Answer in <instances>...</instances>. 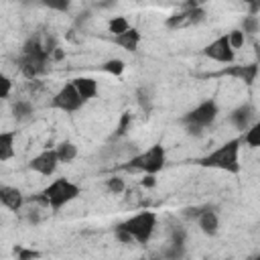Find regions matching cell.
Segmentation results:
<instances>
[{"label": "cell", "mask_w": 260, "mask_h": 260, "mask_svg": "<svg viewBox=\"0 0 260 260\" xmlns=\"http://www.w3.org/2000/svg\"><path fill=\"white\" fill-rule=\"evenodd\" d=\"M12 118L16 120V122H22V120H26V118H30L32 116V112H35V106L28 102V100H16L14 104H12Z\"/></svg>", "instance_id": "ac0fdd59"}, {"label": "cell", "mask_w": 260, "mask_h": 260, "mask_svg": "<svg viewBox=\"0 0 260 260\" xmlns=\"http://www.w3.org/2000/svg\"><path fill=\"white\" fill-rule=\"evenodd\" d=\"M0 203L10 211H20L22 205H24V195L18 187L0 185Z\"/></svg>", "instance_id": "8fae6325"}, {"label": "cell", "mask_w": 260, "mask_h": 260, "mask_svg": "<svg viewBox=\"0 0 260 260\" xmlns=\"http://www.w3.org/2000/svg\"><path fill=\"white\" fill-rule=\"evenodd\" d=\"M10 91H12V81H10V77L4 75V73H0V100L8 98Z\"/></svg>", "instance_id": "f1b7e54d"}, {"label": "cell", "mask_w": 260, "mask_h": 260, "mask_svg": "<svg viewBox=\"0 0 260 260\" xmlns=\"http://www.w3.org/2000/svg\"><path fill=\"white\" fill-rule=\"evenodd\" d=\"M185 22H187V12H185V10H183V12H177V14H173V16L167 18V26H169V28L183 26Z\"/></svg>", "instance_id": "4316f807"}, {"label": "cell", "mask_w": 260, "mask_h": 260, "mask_svg": "<svg viewBox=\"0 0 260 260\" xmlns=\"http://www.w3.org/2000/svg\"><path fill=\"white\" fill-rule=\"evenodd\" d=\"M162 260H183L185 258V246H179V244H169L165 250H162Z\"/></svg>", "instance_id": "7402d4cb"}, {"label": "cell", "mask_w": 260, "mask_h": 260, "mask_svg": "<svg viewBox=\"0 0 260 260\" xmlns=\"http://www.w3.org/2000/svg\"><path fill=\"white\" fill-rule=\"evenodd\" d=\"M244 41H246V37H244V32L240 30V28H234L232 32H228V43H230V47L236 51V49H240L242 45H244Z\"/></svg>", "instance_id": "484cf974"}, {"label": "cell", "mask_w": 260, "mask_h": 260, "mask_svg": "<svg viewBox=\"0 0 260 260\" xmlns=\"http://www.w3.org/2000/svg\"><path fill=\"white\" fill-rule=\"evenodd\" d=\"M185 240H187V232H185L181 225L173 228V234H171V244H179V246H185Z\"/></svg>", "instance_id": "83f0119b"}, {"label": "cell", "mask_w": 260, "mask_h": 260, "mask_svg": "<svg viewBox=\"0 0 260 260\" xmlns=\"http://www.w3.org/2000/svg\"><path fill=\"white\" fill-rule=\"evenodd\" d=\"M112 41H114L118 47L126 49V51H136V49H138V45H140V32H138V28L130 26L124 35L112 37Z\"/></svg>", "instance_id": "9a60e30c"}, {"label": "cell", "mask_w": 260, "mask_h": 260, "mask_svg": "<svg viewBox=\"0 0 260 260\" xmlns=\"http://www.w3.org/2000/svg\"><path fill=\"white\" fill-rule=\"evenodd\" d=\"M63 57H65V53H63V49H59V47H57V49L51 53V59H55V61H61Z\"/></svg>", "instance_id": "d590c367"}, {"label": "cell", "mask_w": 260, "mask_h": 260, "mask_svg": "<svg viewBox=\"0 0 260 260\" xmlns=\"http://www.w3.org/2000/svg\"><path fill=\"white\" fill-rule=\"evenodd\" d=\"M148 260H162L160 256H154V258H148Z\"/></svg>", "instance_id": "8d00e7d4"}, {"label": "cell", "mask_w": 260, "mask_h": 260, "mask_svg": "<svg viewBox=\"0 0 260 260\" xmlns=\"http://www.w3.org/2000/svg\"><path fill=\"white\" fill-rule=\"evenodd\" d=\"M217 114H219L217 102H215V100H205V102H201L199 106H195L193 110H189V112L181 118V122H183L185 126H193V128L205 130L207 126H211V124L215 122Z\"/></svg>", "instance_id": "8992f818"}, {"label": "cell", "mask_w": 260, "mask_h": 260, "mask_svg": "<svg viewBox=\"0 0 260 260\" xmlns=\"http://www.w3.org/2000/svg\"><path fill=\"white\" fill-rule=\"evenodd\" d=\"M221 73H223V75L238 77V79H242L244 83L252 85V83L256 81V75H258V65H256V63H250V65H232V67H225Z\"/></svg>", "instance_id": "7c38bea8"}, {"label": "cell", "mask_w": 260, "mask_h": 260, "mask_svg": "<svg viewBox=\"0 0 260 260\" xmlns=\"http://www.w3.org/2000/svg\"><path fill=\"white\" fill-rule=\"evenodd\" d=\"M240 144H242L240 138H232V140L223 142L219 148H215L213 152H209L203 158H199L197 162L201 167H207V169L240 173Z\"/></svg>", "instance_id": "7a4b0ae2"}, {"label": "cell", "mask_w": 260, "mask_h": 260, "mask_svg": "<svg viewBox=\"0 0 260 260\" xmlns=\"http://www.w3.org/2000/svg\"><path fill=\"white\" fill-rule=\"evenodd\" d=\"M130 28V22L126 16H112L110 22H108V30L112 32V37H118V35H124L126 30Z\"/></svg>", "instance_id": "d6986e66"}, {"label": "cell", "mask_w": 260, "mask_h": 260, "mask_svg": "<svg viewBox=\"0 0 260 260\" xmlns=\"http://www.w3.org/2000/svg\"><path fill=\"white\" fill-rule=\"evenodd\" d=\"M203 53H205L209 59L217 61V63H234V59H236V51L230 47L228 35L217 37L213 43H209V45L203 49Z\"/></svg>", "instance_id": "ba28073f"}, {"label": "cell", "mask_w": 260, "mask_h": 260, "mask_svg": "<svg viewBox=\"0 0 260 260\" xmlns=\"http://www.w3.org/2000/svg\"><path fill=\"white\" fill-rule=\"evenodd\" d=\"M136 100H138V106L148 114L152 110V98H150V91L146 87H138L136 89Z\"/></svg>", "instance_id": "cb8c5ba5"}, {"label": "cell", "mask_w": 260, "mask_h": 260, "mask_svg": "<svg viewBox=\"0 0 260 260\" xmlns=\"http://www.w3.org/2000/svg\"><path fill=\"white\" fill-rule=\"evenodd\" d=\"M118 228L124 230V232H128V234L134 238V242L146 244V242L152 238V234H154V228H156V213H154V211H140V213L128 217L126 221L118 223Z\"/></svg>", "instance_id": "5b68a950"}, {"label": "cell", "mask_w": 260, "mask_h": 260, "mask_svg": "<svg viewBox=\"0 0 260 260\" xmlns=\"http://www.w3.org/2000/svg\"><path fill=\"white\" fill-rule=\"evenodd\" d=\"M254 260H260V258H254Z\"/></svg>", "instance_id": "f35d334b"}, {"label": "cell", "mask_w": 260, "mask_h": 260, "mask_svg": "<svg viewBox=\"0 0 260 260\" xmlns=\"http://www.w3.org/2000/svg\"><path fill=\"white\" fill-rule=\"evenodd\" d=\"M14 138L16 134L10 132H0V162L10 160L14 156Z\"/></svg>", "instance_id": "e0dca14e"}, {"label": "cell", "mask_w": 260, "mask_h": 260, "mask_svg": "<svg viewBox=\"0 0 260 260\" xmlns=\"http://www.w3.org/2000/svg\"><path fill=\"white\" fill-rule=\"evenodd\" d=\"M45 6H49V8H53V10H61V12H65L67 8H69V2H47Z\"/></svg>", "instance_id": "d6a6232c"}, {"label": "cell", "mask_w": 260, "mask_h": 260, "mask_svg": "<svg viewBox=\"0 0 260 260\" xmlns=\"http://www.w3.org/2000/svg\"><path fill=\"white\" fill-rule=\"evenodd\" d=\"M26 219H28V223H39L41 221V215H39L37 209H30V213L26 215Z\"/></svg>", "instance_id": "e575fe53"}, {"label": "cell", "mask_w": 260, "mask_h": 260, "mask_svg": "<svg viewBox=\"0 0 260 260\" xmlns=\"http://www.w3.org/2000/svg\"><path fill=\"white\" fill-rule=\"evenodd\" d=\"M57 165H59V160H57L55 148H45L43 152H39L28 162V169L35 171V173H39V175H43V177H49V175H53L57 171Z\"/></svg>", "instance_id": "9c48e42d"}, {"label": "cell", "mask_w": 260, "mask_h": 260, "mask_svg": "<svg viewBox=\"0 0 260 260\" xmlns=\"http://www.w3.org/2000/svg\"><path fill=\"white\" fill-rule=\"evenodd\" d=\"M49 61H51V55L45 51L41 39L39 37H30L24 43L22 53H20L16 65H18L20 73L26 79H37L39 75H43L49 69Z\"/></svg>", "instance_id": "6da1fadb"}, {"label": "cell", "mask_w": 260, "mask_h": 260, "mask_svg": "<svg viewBox=\"0 0 260 260\" xmlns=\"http://www.w3.org/2000/svg\"><path fill=\"white\" fill-rule=\"evenodd\" d=\"M197 225L205 236H215L219 230V217L213 209H201V213L197 215Z\"/></svg>", "instance_id": "4fadbf2b"}, {"label": "cell", "mask_w": 260, "mask_h": 260, "mask_svg": "<svg viewBox=\"0 0 260 260\" xmlns=\"http://www.w3.org/2000/svg\"><path fill=\"white\" fill-rule=\"evenodd\" d=\"M240 140H244L250 148H258V146H260V124H258V122L252 124V126L244 132V136H242Z\"/></svg>", "instance_id": "ffe728a7"}, {"label": "cell", "mask_w": 260, "mask_h": 260, "mask_svg": "<svg viewBox=\"0 0 260 260\" xmlns=\"http://www.w3.org/2000/svg\"><path fill=\"white\" fill-rule=\"evenodd\" d=\"M83 104H85V102L79 98V93L75 91V87H73L71 81H67L65 85H61V89H59V91L53 95V100H51V108L61 110V112H65V114H73V112L81 110Z\"/></svg>", "instance_id": "52a82bcc"}, {"label": "cell", "mask_w": 260, "mask_h": 260, "mask_svg": "<svg viewBox=\"0 0 260 260\" xmlns=\"http://www.w3.org/2000/svg\"><path fill=\"white\" fill-rule=\"evenodd\" d=\"M71 83L83 102H89L91 98L98 95V81L93 77H75L71 79Z\"/></svg>", "instance_id": "5bb4252c"}, {"label": "cell", "mask_w": 260, "mask_h": 260, "mask_svg": "<svg viewBox=\"0 0 260 260\" xmlns=\"http://www.w3.org/2000/svg\"><path fill=\"white\" fill-rule=\"evenodd\" d=\"M140 183H142V187H146V189H152V187L156 185V179H154V175H146V177H144Z\"/></svg>", "instance_id": "836d02e7"}, {"label": "cell", "mask_w": 260, "mask_h": 260, "mask_svg": "<svg viewBox=\"0 0 260 260\" xmlns=\"http://www.w3.org/2000/svg\"><path fill=\"white\" fill-rule=\"evenodd\" d=\"M138 260H146V258H138Z\"/></svg>", "instance_id": "74e56055"}, {"label": "cell", "mask_w": 260, "mask_h": 260, "mask_svg": "<svg viewBox=\"0 0 260 260\" xmlns=\"http://www.w3.org/2000/svg\"><path fill=\"white\" fill-rule=\"evenodd\" d=\"M130 122H132L130 112H124L122 118H120V124H118V128H116V136H124L126 130H128V126H130Z\"/></svg>", "instance_id": "f546056e"}, {"label": "cell", "mask_w": 260, "mask_h": 260, "mask_svg": "<svg viewBox=\"0 0 260 260\" xmlns=\"http://www.w3.org/2000/svg\"><path fill=\"white\" fill-rule=\"evenodd\" d=\"M102 69L106 71V73H110V75H122L124 73V69H126V63L122 61V59H118V57H114V59H108L104 65H102Z\"/></svg>", "instance_id": "44dd1931"}, {"label": "cell", "mask_w": 260, "mask_h": 260, "mask_svg": "<svg viewBox=\"0 0 260 260\" xmlns=\"http://www.w3.org/2000/svg\"><path fill=\"white\" fill-rule=\"evenodd\" d=\"M230 122L240 132H246L252 124H256V108H254V104L246 102V104H240L238 108H234L232 114H230Z\"/></svg>", "instance_id": "30bf717a"}, {"label": "cell", "mask_w": 260, "mask_h": 260, "mask_svg": "<svg viewBox=\"0 0 260 260\" xmlns=\"http://www.w3.org/2000/svg\"><path fill=\"white\" fill-rule=\"evenodd\" d=\"M55 154H57V160L59 162H65V165L67 162H73L77 158V144L71 142V140H63V142L57 144Z\"/></svg>", "instance_id": "2e32d148"}, {"label": "cell", "mask_w": 260, "mask_h": 260, "mask_svg": "<svg viewBox=\"0 0 260 260\" xmlns=\"http://www.w3.org/2000/svg\"><path fill=\"white\" fill-rule=\"evenodd\" d=\"M81 195V189L79 185H75L73 181L61 177V179H55L53 183H49L41 193H39V199L51 207L53 211H59L61 207L69 205L73 199H77Z\"/></svg>", "instance_id": "3957f363"}, {"label": "cell", "mask_w": 260, "mask_h": 260, "mask_svg": "<svg viewBox=\"0 0 260 260\" xmlns=\"http://www.w3.org/2000/svg\"><path fill=\"white\" fill-rule=\"evenodd\" d=\"M14 254H16V260H32L41 256L37 250H26V248H14Z\"/></svg>", "instance_id": "4dcf8cb0"}, {"label": "cell", "mask_w": 260, "mask_h": 260, "mask_svg": "<svg viewBox=\"0 0 260 260\" xmlns=\"http://www.w3.org/2000/svg\"><path fill=\"white\" fill-rule=\"evenodd\" d=\"M258 28H260V20H258V16H250V14H246L244 18H242V32H244V37L246 35H256L258 32Z\"/></svg>", "instance_id": "603a6c76"}, {"label": "cell", "mask_w": 260, "mask_h": 260, "mask_svg": "<svg viewBox=\"0 0 260 260\" xmlns=\"http://www.w3.org/2000/svg\"><path fill=\"white\" fill-rule=\"evenodd\" d=\"M167 165V150L160 142L152 144L148 150L136 154L134 158H130V162L126 165L128 171H140L144 175H156L158 171H162V167Z\"/></svg>", "instance_id": "277c9868"}, {"label": "cell", "mask_w": 260, "mask_h": 260, "mask_svg": "<svg viewBox=\"0 0 260 260\" xmlns=\"http://www.w3.org/2000/svg\"><path fill=\"white\" fill-rule=\"evenodd\" d=\"M106 189H108V193H112V195H120V193L126 191V183H124V179H120V177H110V179L106 181Z\"/></svg>", "instance_id": "d4e9b609"}, {"label": "cell", "mask_w": 260, "mask_h": 260, "mask_svg": "<svg viewBox=\"0 0 260 260\" xmlns=\"http://www.w3.org/2000/svg\"><path fill=\"white\" fill-rule=\"evenodd\" d=\"M114 236H116V240L120 242V244H132L134 242V238L128 234V232H124V230H120L118 225L114 228Z\"/></svg>", "instance_id": "1f68e13d"}]
</instances>
